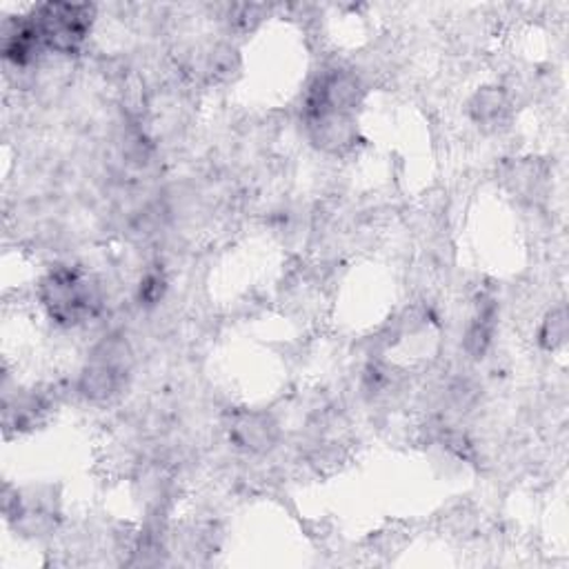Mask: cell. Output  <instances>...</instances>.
Masks as SVG:
<instances>
[{
	"label": "cell",
	"mask_w": 569,
	"mask_h": 569,
	"mask_svg": "<svg viewBox=\"0 0 569 569\" xmlns=\"http://www.w3.org/2000/svg\"><path fill=\"white\" fill-rule=\"evenodd\" d=\"M33 24L44 47L56 51H73L84 40L91 24V7L84 4H42L33 13Z\"/></svg>",
	"instance_id": "obj_1"
},
{
	"label": "cell",
	"mask_w": 569,
	"mask_h": 569,
	"mask_svg": "<svg viewBox=\"0 0 569 569\" xmlns=\"http://www.w3.org/2000/svg\"><path fill=\"white\" fill-rule=\"evenodd\" d=\"M42 305L49 309L51 318L60 322H76L91 311L93 296L82 276L69 269H58L42 282Z\"/></svg>",
	"instance_id": "obj_2"
}]
</instances>
